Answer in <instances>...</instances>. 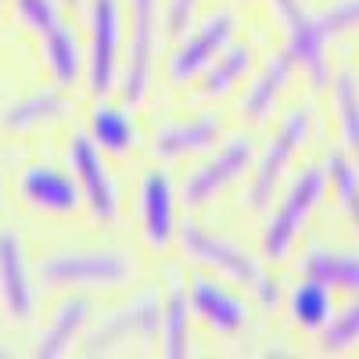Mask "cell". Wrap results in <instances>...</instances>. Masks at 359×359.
<instances>
[{
	"mask_svg": "<svg viewBox=\"0 0 359 359\" xmlns=\"http://www.w3.org/2000/svg\"><path fill=\"white\" fill-rule=\"evenodd\" d=\"M277 18L287 29V50L294 54L298 69L309 76L316 90L331 86V65H327V43L359 29V0H338V4L309 15L302 0H269Z\"/></svg>",
	"mask_w": 359,
	"mask_h": 359,
	"instance_id": "1",
	"label": "cell"
},
{
	"mask_svg": "<svg viewBox=\"0 0 359 359\" xmlns=\"http://www.w3.org/2000/svg\"><path fill=\"white\" fill-rule=\"evenodd\" d=\"M180 245H184V252H187L191 259H198L201 266H212V269H219V273H226L233 284L252 287L266 309L277 306L280 291H277L273 277H269L266 269L259 266V259H252L248 252H241L237 245H230L226 237L208 233V230H201L198 223H184V230H180Z\"/></svg>",
	"mask_w": 359,
	"mask_h": 359,
	"instance_id": "2",
	"label": "cell"
},
{
	"mask_svg": "<svg viewBox=\"0 0 359 359\" xmlns=\"http://www.w3.org/2000/svg\"><path fill=\"white\" fill-rule=\"evenodd\" d=\"M323 184H327V172H320L313 165L302 169V172L291 180V187H287L280 208L269 216L266 233H262V255L269 262L287 259V252L294 248V241H298V233H302L306 219L313 216V208L323 198Z\"/></svg>",
	"mask_w": 359,
	"mask_h": 359,
	"instance_id": "3",
	"label": "cell"
},
{
	"mask_svg": "<svg viewBox=\"0 0 359 359\" xmlns=\"http://www.w3.org/2000/svg\"><path fill=\"white\" fill-rule=\"evenodd\" d=\"M47 287H118L133 277L123 252H57L36 266Z\"/></svg>",
	"mask_w": 359,
	"mask_h": 359,
	"instance_id": "4",
	"label": "cell"
},
{
	"mask_svg": "<svg viewBox=\"0 0 359 359\" xmlns=\"http://www.w3.org/2000/svg\"><path fill=\"white\" fill-rule=\"evenodd\" d=\"M158 47V0H130V57L123 69V101H144L155 72Z\"/></svg>",
	"mask_w": 359,
	"mask_h": 359,
	"instance_id": "5",
	"label": "cell"
},
{
	"mask_svg": "<svg viewBox=\"0 0 359 359\" xmlns=\"http://www.w3.org/2000/svg\"><path fill=\"white\" fill-rule=\"evenodd\" d=\"M162 327V302L155 294H140L133 298L130 306L108 313L94 331L86 334L83 352L86 355H104L115 345H126V341H151Z\"/></svg>",
	"mask_w": 359,
	"mask_h": 359,
	"instance_id": "6",
	"label": "cell"
},
{
	"mask_svg": "<svg viewBox=\"0 0 359 359\" xmlns=\"http://www.w3.org/2000/svg\"><path fill=\"white\" fill-rule=\"evenodd\" d=\"M306 140H309V111H306V108H294V111L284 115L277 137L269 140V147L262 151V158H259V165H255L252 191H248V201H252L255 212H262V208L269 205V198H273L284 169L291 165V158L298 155V147H302Z\"/></svg>",
	"mask_w": 359,
	"mask_h": 359,
	"instance_id": "7",
	"label": "cell"
},
{
	"mask_svg": "<svg viewBox=\"0 0 359 359\" xmlns=\"http://www.w3.org/2000/svg\"><path fill=\"white\" fill-rule=\"evenodd\" d=\"M118 76V0H94L90 4V54L86 83L90 94L104 97Z\"/></svg>",
	"mask_w": 359,
	"mask_h": 359,
	"instance_id": "8",
	"label": "cell"
},
{
	"mask_svg": "<svg viewBox=\"0 0 359 359\" xmlns=\"http://www.w3.org/2000/svg\"><path fill=\"white\" fill-rule=\"evenodd\" d=\"M69 165L76 172V184L90 205V212L97 219H115L118 212V194H115V184L108 176V165L101 158V147L90 140V133H76L72 144H69Z\"/></svg>",
	"mask_w": 359,
	"mask_h": 359,
	"instance_id": "9",
	"label": "cell"
},
{
	"mask_svg": "<svg viewBox=\"0 0 359 359\" xmlns=\"http://www.w3.org/2000/svg\"><path fill=\"white\" fill-rule=\"evenodd\" d=\"M230 36H233V15H226V11L208 15L194 29V33L187 36V43L169 57V79L172 83H187V79L201 76L223 54V47L230 43Z\"/></svg>",
	"mask_w": 359,
	"mask_h": 359,
	"instance_id": "10",
	"label": "cell"
},
{
	"mask_svg": "<svg viewBox=\"0 0 359 359\" xmlns=\"http://www.w3.org/2000/svg\"><path fill=\"white\" fill-rule=\"evenodd\" d=\"M252 165V140L248 137H233L216 158H208L184 180V205L198 208L208 198H216L223 187H230L237 176Z\"/></svg>",
	"mask_w": 359,
	"mask_h": 359,
	"instance_id": "11",
	"label": "cell"
},
{
	"mask_svg": "<svg viewBox=\"0 0 359 359\" xmlns=\"http://www.w3.org/2000/svg\"><path fill=\"white\" fill-rule=\"evenodd\" d=\"M0 306L18 323H29L36 306L33 284H29V269L22 255V241L11 230H0Z\"/></svg>",
	"mask_w": 359,
	"mask_h": 359,
	"instance_id": "12",
	"label": "cell"
},
{
	"mask_svg": "<svg viewBox=\"0 0 359 359\" xmlns=\"http://www.w3.org/2000/svg\"><path fill=\"white\" fill-rule=\"evenodd\" d=\"M18 191L22 198L33 205V208H43V212H72L79 205V191L76 184L54 165H29L18 180Z\"/></svg>",
	"mask_w": 359,
	"mask_h": 359,
	"instance_id": "13",
	"label": "cell"
},
{
	"mask_svg": "<svg viewBox=\"0 0 359 359\" xmlns=\"http://www.w3.org/2000/svg\"><path fill=\"white\" fill-rule=\"evenodd\" d=\"M176 198L165 172H147L140 184V216H144V233L155 248H165L172 241L176 226Z\"/></svg>",
	"mask_w": 359,
	"mask_h": 359,
	"instance_id": "14",
	"label": "cell"
},
{
	"mask_svg": "<svg viewBox=\"0 0 359 359\" xmlns=\"http://www.w3.org/2000/svg\"><path fill=\"white\" fill-rule=\"evenodd\" d=\"M219 118L216 115H198L191 123H169L155 133L151 140V155L155 158H184V155H194V151H205L208 144H216L219 137Z\"/></svg>",
	"mask_w": 359,
	"mask_h": 359,
	"instance_id": "15",
	"label": "cell"
},
{
	"mask_svg": "<svg viewBox=\"0 0 359 359\" xmlns=\"http://www.w3.org/2000/svg\"><path fill=\"white\" fill-rule=\"evenodd\" d=\"M191 309L219 334H237L248 323V309L237 302L226 287H219L212 280H194L191 284Z\"/></svg>",
	"mask_w": 359,
	"mask_h": 359,
	"instance_id": "16",
	"label": "cell"
},
{
	"mask_svg": "<svg viewBox=\"0 0 359 359\" xmlns=\"http://www.w3.org/2000/svg\"><path fill=\"white\" fill-rule=\"evenodd\" d=\"M294 69H298L294 54L284 47V50L273 57V62H269V65L259 72V79L248 86V94H245V101H241V111L252 118V123H262V118L273 111V104H277V97L284 94V86L291 83Z\"/></svg>",
	"mask_w": 359,
	"mask_h": 359,
	"instance_id": "17",
	"label": "cell"
},
{
	"mask_svg": "<svg viewBox=\"0 0 359 359\" xmlns=\"http://www.w3.org/2000/svg\"><path fill=\"white\" fill-rule=\"evenodd\" d=\"M86 320H90V302L86 298H69V302H62L57 313H54V320H50V327L36 341V355L40 359L65 355L72 348V341L79 338V331L86 327Z\"/></svg>",
	"mask_w": 359,
	"mask_h": 359,
	"instance_id": "18",
	"label": "cell"
},
{
	"mask_svg": "<svg viewBox=\"0 0 359 359\" xmlns=\"http://www.w3.org/2000/svg\"><path fill=\"white\" fill-rule=\"evenodd\" d=\"M69 101L62 90H36V94H29L22 101H15L11 108H4V115H0V126H4L8 133H22V130H33V126H43L50 123V118L65 115Z\"/></svg>",
	"mask_w": 359,
	"mask_h": 359,
	"instance_id": "19",
	"label": "cell"
},
{
	"mask_svg": "<svg viewBox=\"0 0 359 359\" xmlns=\"http://www.w3.org/2000/svg\"><path fill=\"white\" fill-rule=\"evenodd\" d=\"M191 341V306H187V287L172 277L165 306H162V352L169 359H184Z\"/></svg>",
	"mask_w": 359,
	"mask_h": 359,
	"instance_id": "20",
	"label": "cell"
},
{
	"mask_svg": "<svg viewBox=\"0 0 359 359\" xmlns=\"http://www.w3.org/2000/svg\"><path fill=\"white\" fill-rule=\"evenodd\" d=\"M306 277L327 284V287H341V291H359V255L355 252H323L313 248L302 259Z\"/></svg>",
	"mask_w": 359,
	"mask_h": 359,
	"instance_id": "21",
	"label": "cell"
},
{
	"mask_svg": "<svg viewBox=\"0 0 359 359\" xmlns=\"http://www.w3.org/2000/svg\"><path fill=\"white\" fill-rule=\"evenodd\" d=\"M90 140H94L101 151L126 155V151H133V144H137V126H133V118L123 108L101 104V108L90 111Z\"/></svg>",
	"mask_w": 359,
	"mask_h": 359,
	"instance_id": "22",
	"label": "cell"
},
{
	"mask_svg": "<svg viewBox=\"0 0 359 359\" xmlns=\"http://www.w3.org/2000/svg\"><path fill=\"white\" fill-rule=\"evenodd\" d=\"M40 43H43V57H47L50 76L62 86H72L79 79V72H83V50L76 43V33L62 22V25H54L50 33H43Z\"/></svg>",
	"mask_w": 359,
	"mask_h": 359,
	"instance_id": "23",
	"label": "cell"
},
{
	"mask_svg": "<svg viewBox=\"0 0 359 359\" xmlns=\"http://www.w3.org/2000/svg\"><path fill=\"white\" fill-rule=\"evenodd\" d=\"M252 57H255L252 47H245V43L230 47V43H226L223 54L201 72V76H205V79H201V94H205V97H219V94H226V90L252 69Z\"/></svg>",
	"mask_w": 359,
	"mask_h": 359,
	"instance_id": "24",
	"label": "cell"
},
{
	"mask_svg": "<svg viewBox=\"0 0 359 359\" xmlns=\"http://www.w3.org/2000/svg\"><path fill=\"white\" fill-rule=\"evenodd\" d=\"M291 320L306 331H323V323L331 320V291L327 284L306 277V284H298L291 294Z\"/></svg>",
	"mask_w": 359,
	"mask_h": 359,
	"instance_id": "25",
	"label": "cell"
},
{
	"mask_svg": "<svg viewBox=\"0 0 359 359\" xmlns=\"http://www.w3.org/2000/svg\"><path fill=\"white\" fill-rule=\"evenodd\" d=\"M334 108H338L341 140L359 169V86H355L352 72H338V79H334Z\"/></svg>",
	"mask_w": 359,
	"mask_h": 359,
	"instance_id": "26",
	"label": "cell"
},
{
	"mask_svg": "<svg viewBox=\"0 0 359 359\" xmlns=\"http://www.w3.org/2000/svg\"><path fill=\"white\" fill-rule=\"evenodd\" d=\"M327 172H331V184H334L341 208L348 212L352 226L359 230V169H355V162L345 158L341 151H331L327 155Z\"/></svg>",
	"mask_w": 359,
	"mask_h": 359,
	"instance_id": "27",
	"label": "cell"
},
{
	"mask_svg": "<svg viewBox=\"0 0 359 359\" xmlns=\"http://www.w3.org/2000/svg\"><path fill=\"white\" fill-rule=\"evenodd\" d=\"M355 341H359V298L341 316H331L323 323V348L327 352H345Z\"/></svg>",
	"mask_w": 359,
	"mask_h": 359,
	"instance_id": "28",
	"label": "cell"
},
{
	"mask_svg": "<svg viewBox=\"0 0 359 359\" xmlns=\"http://www.w3.org/2000/svg\"><path fill=\"white\" fill-rule=\"evenodd\" d=\"M18 18L33 29L36 36L50 33L54 25H62V11H57V0H15Z\"/></svg>",
	"mask_w": 359,
	"mask_h": 359,
	"instance_id": "29",
	"label": "cell"
},
{
	"mask_svg": "<svg viewBox=\"0 0 359 359\" xmlns=\"http://www.w3.org/2000/svg\"><path fill=\"white\" fill-rule=\"evenodd\" d=\"M194 8H198V0H169V4H165V22H169V33L172 36H180L187 29Z\"/></svg>",
	"mask_w": 359,
	"mask_h": 359,
	"instance_id": "30",
	"label": "cell"
},
{
	"mask_svg": "<svg viewBox=\"0 0 359 359\" xmlns=\"http://www.w3.org/2000/svg\"><path fill=\"white\" fill-rule=\"evenodd\" d=\"M65 4H79V0H65Z\"/></svg>",
	"mask_w": 359,
	"mask_h": 359,
	"instance_id": "31",
	"label": "cell"
},
{
	"mask_svg": "<svg viewBox=\"0 0 359 359\" xmlns=\"http://www.w3.org/2000/svg\"><path fill=\"white\" fill-rule=\"evenodd\" d=\"M0 355H4V348H0Z\"/></svg>",
	"mask_w": 359,
	"mask_h": 359,
	"instance_id": "32",
	"label": "cell"
},
{
	"mask_svg": "<svg viewBox=\"0 0 359 359\" xmlns=\"http://www.w3.org/2000/svg\"><path fill=\"white\" fill-rule=\"evenodd\" d=\"M0 4H4V0H0Z\"/></svg>",
	"mask_w": 359,
	"mask_h": 359,
	"instance_id": "33",
	"label": "cell"
}]
</instances>
